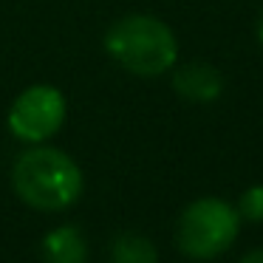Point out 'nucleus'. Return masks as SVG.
<instances>
[{
	"label": "nucleus",
	"instance_id": "obj_10",
	"mask_svg": "<svg viewBox=\"0 0 263 263\" xmlns=\"http://www.w3.org/2000/svg\"><path fill=\"white\" fill-rule=\"evenodd\" d=\"M260 43H263V17H260Z\"/></svg>",
	"mask_w": 263,
	"mask_h": 263
},
{
	"label": "nucleus",
	"instance_id": "obj_1",
	"mask_svg": "<svg viewBox=\"0 0 263 263\" xmlns=\"http://www.w3.org/2000/svg\"><path fill=\"white\" fill-rule=\"evenodd\" d=\"M14 193L31 210L57 212L71 206L82 193V173L68 153L34 144L17 156L12 170Z\"/></svg>",
	"mask_w": 263,
	"mask_h": 263
},
{
	"label": "nucleus",
	"instance_id": "obj_2",
	"mask_svg": "<svg viewBox=\"0 0 263 263\" xmlns=\"http://www.w3.org/2000/svg\"><path fill=\"white\" fill-rule=\"evenodd\" d=\"M105 51L136 77H159L178 60V43L170 26L150 14H127L105 34Z\"/></svg>",
	"mask_w": 263,
	"mask_h": 263
},
{
	"label": "nucleus",
	"instance_id": "obj_8",
	"mask_svg": "<svg viewBox=\"0 0 263 263\" xmlns=\"http://www.w3.org/2000/svg\"><path fill=\"white\" fill-rule=\"evenodd\" d=\"M238 215L246 221H263V184H255L240 195Z\"/></svg>",
	"mask_w": 263,
	"mask_h": 263
},
{
	"label": "nucleus",
	"instance_id": "obj_6",
	"mask_svg": "<svg viewBox=\"0 0 263 263\" xmlns=\"http://www.w3.org/2000/svg\"><path fill=\"white\" fill-rule=\"evenodd\" d=\"M46 263H85V238L74 227H60L43 240Z\"/></svg>",
	"mask_w": 263,
	"mask_h": 263
},
{
	"label": "nucleus",
	"instance_id": "obj_3",
	"mask_svg": "<svg viewBox=\"0 0 263 263\" xmlns=\"http://www.w3.org/2000/svg\"><path fill=\"white\" fill-rule=\"evenodd\" d=\"M240 215L223 198H198L176 223V243L193 260H212L235 243Z\"/></svg>",
	"mask_w": 263,
	"mask_h": 263
},
{
	"label": "nucleus",
	"instance_id": "obj_7",
	"mask_svg": "<svg viewBox=\"0 0 263 263\" xmlns=\"http://www.w3.org/2000/svg\"><path fill=\"white\" fill-rule=\"evenodd\" d=\"M110 263H159V252L144 235L122 232L110 243Z\"/></svg>",
	"mask_w": 263,
	"mask_h": 263
},
{
	"label": "nucleus",
	"instance_id": "obj_9",
	"mask_svg": "<svg viewBox=\"0 0 263 263\" xmlns=\"http://www.w3.org/2000/svg\"><path fill=\"white\" fill-rule=\"evenodd\" d=\"M240 263H263V246H260V249H252L249 255H243V257H240Z\"/></svg>",
	"mask_w": 263,
	"mask_h": 263
},
{
	"label": "nucleus",
	"instance_id": "obj_4",
	"mask_svg": "<svg viewBox=\"0 0 263 263\" xmlns=\"http://www.w3.org/2000/svg\"><path fill=\"white\" fill-rule=\"evenodd\" d=\"M65 122V97L54 85H31L9 108V130L20 142L40 144Z\"/></svg>",
	"mask_w": 263,
	"mask_h": 263
},
{
	"label": "nucleus",
	"instance_id": "obj_5",
	"mask_svg": "<svg viewBox=\"0 0 263 263\" xmlns=\"http://www.w3.org/2000/svg\"><path fill=\"white\" fill-rule=\"evenodd\" d=\"M173 88L178 97L190 99V102H215L223 91V77L218 68L206 63H187L176 68Z\"/></svg>",
	"mask_w": 263,
	"mask_h": 263
}]
</instances>
